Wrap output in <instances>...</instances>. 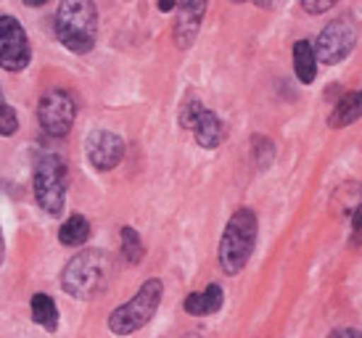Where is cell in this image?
Returning <instances> with one entry per match:
<instances>
[{
    "label": "cell",
    "mask_w": 362,
    "mask_h": 338,
    "mask_svg": "<svg viewBox=\"0 0 362 338\" xmlns=\"http://www.w3.org/2000/svg\"><path fill=\"white\" fill-rule=\"evenodd\" d=\"M122 251H124V257L127 262H141L143 259V243H141V235L135 233L132 228H124L122 230Z\"/></svg>",
    "instance_id": "obj_17"
},
{
    "label": "cell",
    "mask_w": 362,
    "mask_h": 338,
    "mask_svg": "<svg viewBox=\"0 0 362 338\" xmlns=\"http://www.w3.org/2000/svg\"><path fill=\"white\" fill-rule=\"evenodd\" d=\"M59 238L64 246H82L85 240L90 238V225H88V219L80 217V214H71L59 230Z\"/></svg>",
    "instance_id": "obj_16"
},
{
    "label": "cell",
    "mask_w": 362,
    "mask_h": 338,
    "mask_svg": "<svg viewBox=\"0 0 362 338\" xmlns=\"http://www.w3.org/2000/svg\"><path fill=\"white\" fill-rule=\"evenodd\" d=\"M124 156V143L119 135H114L109 129H95L88 138V159L95 169H114Z\"/></svg>",
    "instance_id": "obj_9"
},
{
    "label": "cell",
    "mask_w": 362,
    "mask_h": 338,
    "mask_svg": "<svg viewBox=\"0 0 362 338\" xmlns=\"http://www.w3.org/2000/svg\"><path fill=\"white\" fill-rule=\"evenodd\" d=\"M109 278V259L103 251H82L64 267L61 286L66 293L77 298H90L106 286Z\"/></svg>",
    "instance_id": "obj_3"
},
{
    "label": "cell",
    "mask_w": 362,
    "mask_h": 338,
    "mask_svg": "<svg viewBox=\"0 0 362 338\" xmlns=\"http://www.w3.org/2000/svg\"><path fill=\"white\" fill-rule=\"evenodd\" d=\"M193 135H196V140H199V146L202 148H217L222 143V138H225V127H222V122L217 114H211V111L204 109L199 117H196V122H193Z\"/></svg>",
    "instance_id": "obj_11"
},
{
    "label": "cell",
    "mask_w": 362,
    "mask_h": 338,
    "mask_svg": "<svg viewBox=\"0 0 362 338\" xmlns=\"http://www.w3.org/2000/svg\"><path fill=\"white\" fill-rule=\"evenodd\" d=\"M30 64V42L21 24L11 16H0V66L19 71Z\"/></svg>",
    "instance_id": "obj_8"
},
{
    "label": "cell",
    "mask_w": 362,
    "mask_h": 338,
    "mask_svg": "<svg viewBox=\"0 0 362 338\" xmlns=\"http://www.w3.org/2000/svg\"><path fill=\"white\" fill-rule=\"evenodd\" d=\"M188 338H199V336H188Z\"/></svg>",
    "instance_id": "obj_23"
},
{
    "label": "cell",
    "mask_w": 362,
    "mask_h": 338,
    "mask_svg": "<svg viewBox=\"0 0 362 338\" xmlns=\"http://www.w3.org/2000/svg\"><path fill=\"white\" fill-rule=\"evenodd\" d=\"M293 69H296V77L304 85H310L315 80V74H317V56H315L310 42L302 40L293 45Z\"/></svg>",
    "instance_id": "obj_14"
},
{
    "label": "cell",
    "mask_w": 362,
    "mask_h": 338,
    "mask_svg": "<svg viewBox=\"0 0 362 338\" xmlns=\"http://www.w3.org/2000/svg\"><path fill=\"white\" fill-rule=\"evenodd\" d=\"M206 6L204 3H182L180 6V19L175 24V40L180 48H188L193 42V37L199 35V24Z\"/></svg>",
    "instance_id": "obj_10"
},
{
    "label": "cell",
    "mask_w": 362,
    "mask_h": 338,
    "mask_svg": "<svg viewBox=\"0 0 362 338\" xmlns=\"http://www.w3.org/2000/svg\"><path fill=\"white\" fill-rule=\"evenodd\" d=\"M161 280H146L141 286V291L127 301L111 312L109 328L117 336H130L135 330H141L148 320L153 317V312L159 309L161 301Z\"/></svg>",
    "instance_id": "obj_4"
},
{
    "label": "cell",
    "mask_w": 362,
    "mask_h": 338,
    "mask_svg": "<svg viewBox=\"0 0 362 338\" xmlns=\"http://www.w3.org/2000/svg\"><path fill=\"white\" fill-rule=\"evenodd\" d=\"M35 199L48 214H61L66 199V164L59 156H45L35 169Z\"/></svg>",
    "instance_id": "obj_5"
},
{
    "label": "cell",
    "mask_w": 362,
    "mask_h": 338,
    "mask_svg": "<svg viewBox=\"0 0 362 338\" xmlns=\"http://www.w3.org/2000/svg\"><path fill=\"white\" fill-rule=\"evenodd\" d=\"M257 243V217L252 209H238L230 217L220 240V264L225 275H238Z\"/></svg>",
    "instance_id": "obj_2"
},
{
    "label": "cell",
    "mask_w": 362,
    "mask_h": 338,
    "mask_svg": "<svg viewBox=\"0 0 362 338\" xmlns=\"http://www.w3.org/2000/svg\"><path fill=\"white\" fill-rule=\"evenodd\" d=\"M222 307V289L220 286H209L204 293H191L185 298V312L188 315H211Z\"/></svg>",
    "instance_id": "obj_13"
},
{
    "label": "cell",
    "mask_w": 362,
    "mask_h": 338,
    "mask_svg": "<svg viewBox=\"0 0 362 338\" xmlns=\"http://www.w3.org/2000/svg\"><path fill=\"white\" fill-rule=\"evenodd\" d=\"M304 11H310V13H320V11H328L333 8V3L328 0V3H302Z\"/></svg>",
    "instance_id": "obj_19"
},
{
    "label": "cell",
    "mask_w": 362,
    "mask_h": 338,
    "mask_svg": "<svg viewBox=\"0 0 362 338\" xmlns=\"http://www.w3.org/2000/svg\"><path fill=\"white\" fill-rule=\"evenodd\" d=\"M331 338H360V333L352 328H344V330H336V333H331Z\"/></svg>",
    "instance_id": "obj_20"
},
{
    "label": "cell",
    "mask_w": 362,
    "mask_h": 338,
    "mask_svg": "<svg viewBox=\"0 0 362 338\" xmlns=\"http://www.w3.org/2000/svg\"><path fill=\"white\" fill-rule=\"evenodd\" d=\"M354 42H357V32H354L352 24L344 19H336L320 32L315 56H317V61L333 66V64H339V61L352 53Z\"/></svg>",
    "instance_id": "obj_7"
},
{
    "label": "cell",
    "mask_w": 362,
    "mask_h": 338,
    "mask_svg": "<svg viewBox=\"0 0 362 338\" xmlns=\"http://www.w3.org/2000/svg\"><path fill=\"white\" fill-rule=\"evenodd\" d=\"M3 251H6V243H3V233H0V262H3Z\"/></svg>",
    "instance_id": "obj_21"
},
{
    "label": "cell",
    "mask_w": 362,
    "mask_h": 338,
    "mask_svg": "<svg viewBox=\"0 0 362 338\" xmlns=\"http://www.w3.org/2000/svg\"><path fill=\"white\" fill-rule=\"evenodd\" d=\"M3 106H6V100H3V90H0V109H3Z\"/></svg>",
    "instance_id": "obj_22"
},
{
    "label": "cell",
    "mask_w": 362,
    "mask_h": 338,
    "mask_svg": "<svg viewBox=\"0 0 362 338\" xmlns=\"http://www.w3.org/2000/svg\"><path fill=\"white\" fill-rule=\"evenodd\" d=\"M32 320L42 325L45 330H56L59 325V309L53 304L51 296H45V293H37V296H32Z\"/></svg>",
    "instance_id": "obj_15"
},
{
    "label": "cell",
    "mask_w": 362,
    "mask_h": 338,
    "mask_svg": "<svg viewBox=\"0 0 362 338\" xmlns=\"http://www.w3.org/2000/svg\"><path fill=\"white\" fill-rule=\"evenodd\" d=\"M56 35L71 53H88L98 37V11L90 0H66L56 13Z\"/></svg>",
    "instance_id": "obj_1"
},
{
    "label": "cell",
    "mask_w": 362,
    "mask_h": 338,
    "mask_svg": "<svg viewBox=\"0 0 362 338\" xmlns=\"http://www.w3.org/2000/svg\"><path fill=\"white\" fill-rule=\"evenodd\" d=\"M362 117V90L357 93H349L339 100V106L333 109L331 114V127H346Z\"/></svg>",
    "instance_id": "obj_12"
},
{
    "label": "cell",
    "mask_w": 362,
    "mask_h": 338,
    "mask_svg": "<svg viewBox=\"0 0 362 338\" xmlns=\"http://www.w3.org/2000/svg\"><path fill=\"white\" fill-rule=\"evenodd\" d=\"M19 129V120H16V114L11 109L8 103L0 109V135H13Z\"/></svg>",
    "instance_id": "obj_18"
},
{
    "label": "cell",
    "mask_w": 362,
    "mask_h": 338,
    "mask_svg": "<svg viewBox=\"0 0 362 338\" xmlns=\"http://www.w3.org/2000/svg\"><path fill=\"white\" fill-rule=\"evenodd\" d=\"M74 114H77V106H74L69 93H64V90L45 93L40 98V106H37L42 129L53 138H64L69 132L71 124H74Z\"/></svg>",
    "instance_id": "obj_6"
}]
</instances>
